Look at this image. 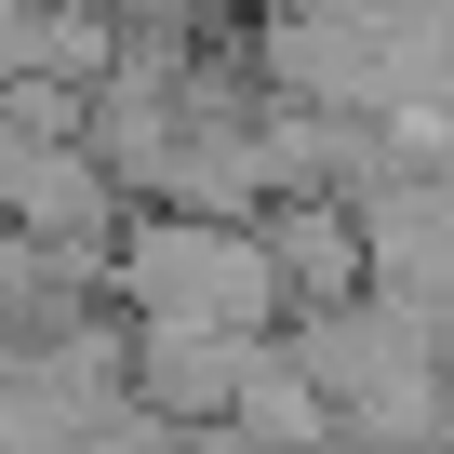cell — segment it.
<instances>
[{
	"mask_svg": "<svg viewBox=\"0 0 454 454\" xmlns=\"http://www.w3.org/2000/svg\"><path fill=\"white\" fill-rule=\"evenodd\" d=\"M134 268H147V294H174V321H254V308H281V268L254 241H227V227H147Z\"/></svg>",
	"mask_w": 454,
	"mask_h": 454,
	"instance_id": "6da1fadb",
	"label": "cell"
}]
</instances>
